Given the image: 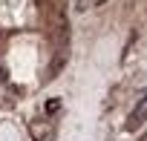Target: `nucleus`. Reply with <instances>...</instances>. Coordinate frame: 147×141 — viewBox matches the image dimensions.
Listing matches in <instances>:
<instances>
[{
    "label": "nucleus",
    "instance_id": "f257e3e1",
    "mask_svg": "<svg viewBox=\"0 0 147 141\" xmlns=\"http://www.w3.org/2000/svg\"><path fill=\"white\" fill-rule=\"evenodd\" d=\"M147 121V95L136 104V109L130 112V118H127V130H138L141 124Z\"/></svg>",
    "mask_w": 147,
    "mask_h": 141
}]
</instances>
